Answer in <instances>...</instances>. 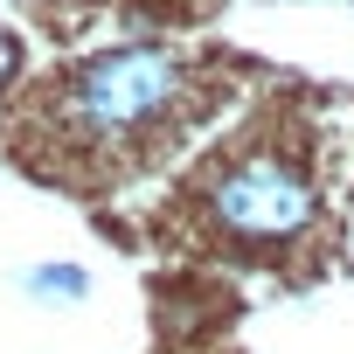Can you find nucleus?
<instances>
[{"mask_svg": "<svg viewBox=\"0 0 354 354\" xmlns=\"http://www.w3.org/2000/svg\"><path fill=\"white\" fill-rule=\"evenodd\" d=\"M188 91H195V63H188L181 42L132 35V42H111V49L84 56L42 104H49V125H56L63 153L118 160V153H139L153 132H167L181 118Z\"/></svg>", "mask_w": 354, "mask_h": 354, "instance_id": "1", "label": "nucleus"}, {"mask_svg": "<svg viewBox=\"0 0 354 354\" xmlns=\"http://www.w3.org/2000/svg\"><path fill=\"white\" fill-rule=\"evenodd\" d=\"M195 216L230 250H285L319 223V188L299 153L243 146L223 167H209V181L195 188Z\"/></svg>", "mask_w": 354, "mask_h": 354, "instance_id": "2", "label": "nucleus"}, {"mask_svg": "<svg viewBox=\"0 0 354 354\" xmlns=\"http://www.w3.org/2000/svg\"><path fill=\"white\" fill-rule=\"evenodd\" d=\"M21 292H28V299H63V306H77V299H91V271H84V264H28V271H21Z\"/></svg>", "mask_w": 354, "mask_h": 354, "instance_id": "3", "label": "nucleus"}, {"mask_svg": "<svg viewBox=\"0 0 354 354\" xmlns=\"http://www.w3.org/2000/svg\"><path fill=\"white\" fill-rule=\"evenodd\" d=\"M15 77H21V35H15V28H0V91H8Z\"/></svg>", "mask_w": 354, "mask_h": 354, "instance_id": "4", "label": "nucleus"}]
</instances>
